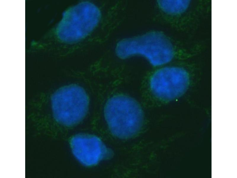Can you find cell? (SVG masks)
Listing matches in <instances>:
<instances>
[{"label": "cell", "instance_id": "4", "mask_svg": "<svg viewBox=\"0 0 237 178\" xmlns=\"http://www.w3.org/2000/svg\"><path fill=\"white\" fill-rule=\"evenodd\" d=\"M89 104L86 91L76 84L60 88L52 99L55 118L58 123L67 126L75 125L83 120L87 113Z\"/></svg>", "mask_w": 237, "mask_h": 178}, {"label": "cell", "instance_id": "1", "mask_svg": "<svg viewBox=\"0 0 237 178\" xmlns=\"http://www.w3.org/2000/svg\"><path fill=\"white\" fill-rule=\"evenodd\" d=\"M104 114L111 132L120 139L135 136L143 125L141 107L134 99L125 95H115L109 99L105 105Z\"/></svg>", "mask_w": 237, "mask_h": 178}, {"label": "cell", "instance_id": "3", "mask_svg": "<svg viewBox=\"0 0 237 178\" xmlns=\"http://www.w3.org/2000/svg\"><path fill=\"white\" fill-rule=\"evenodd\" d=\"M99 9L89 1H83L68 9L58 24L56 33L62 41L74 43L85 38L99 23Z\"/></svg>", "mask_w": 237, "mask_h": 178}, {"label": "cell", "instance_id": "6", "mask_svg": "<svg viewBox=\"0 0 237 178\" xmlns=\"http://www.w3.org/2000/svg\"><path fill=\"white\" fill-rule=\"evenodd\" d=\"M70 143L75 157L86 166L96 165L101 160L109 158L112 155L111 150L95 136L76 135L71 139Z\"/></svg>", "mask_w": 237, "mask_h": 178}, {"label": "cell", "instance_id": "5", "mask_svg": "<svg viewBox=\"0 0 237 178\" xmlns=\"http://www.w3.org/2000/svg\"><path fill=\"white\" fill-rule=\"evenodd\" d=\"M190 77L187 71L179 67L168 66L159 69L151 76L150 87L153 95L163 101L178 98L187 90Z\"/></svg>", "mask_w": 237, "mask_h": 178}, {"label": "cell", "instance_id": "2", "mask_svg": "<svg viewBox=\"0 0 237 178\" xmlns=\"http://www.w3.org/2000/svg\"><path fill=\"white\" fill-rule=\"evenodd\" d=\"M116 51L117 55L122 59L135 55H142L154 66L169 63L174 55L169 40L162 33L156 31L122 39L117 43Z\"/></svg>", "mask_w": 237, "mask_h": 178}, {"label": "cell", "instance_id": "7", "mask_svg": "<svg viewBox=\"0 0 237 178\" xmlns=\"http://www.w3.org/2000/svg\"><path fill=\"white\" fill-rule=\"evenodd\" d=\"M190 1L187 0H158V4L165 12L171 14H179L184 12L188 8Z\"/></svg>", "mask_w": 237, "mask_h": 178}]
</instances>
